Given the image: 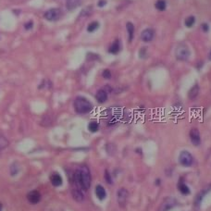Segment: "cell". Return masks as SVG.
<instances>
[{
	"instance_id": "44dd1931",
	"label": "cell",
	"mask_w": 211,
	"mask_h": 211,
	"mask_svg": "<svg viewBox=\"0 0 211 211\" xmlns=\"http://www.w3.org/2000/svg\"><path fill=\"white\" fill-rule=\"evenodd\" d=\"M155 7L157 10H160V11H163L166 10V7H167V3L165 0H157V1L156 2L155 4Z\"/></svg>"
},
{
	"instance_id": "8992f818",
	"label": "cell",
	"mask_w": 211,
	"mask_h": 211,
	"mask_svg": "<svg viewBox=\"0 0 211 211\" xmlns=\"http://www.w3.org/2000/svg\"><path fill=\"white\" fill-rule=\"evenodd\" d=\"M129 198V192L125 188H121L117 192V201L120 206L123 207L126 205Z\"/></svg>"
},
{
	"instance_id": "5bb4252c",
	"label": "cell",
	"mask_w": 211,
	"mask_h": 211,
	"mask_svg": "<svg viewBox=\"0 0 211 211\" xmlns=\"http://www.w3.org/2000/svg\"><path fill=\"white\" fill-rule=\"evenodd\" d=\"M71 193H72V196L74 198V200H76L77 202H82L84 200V196H83V193L82 192L81 189H73L71 191Z\"/></svg>"
},
{
	"instance_id": "f546056e",
	"label": "cell",
	"mask_w": 211,
	"mask_h": 211,
	"mask_svg": "<svg viewBox=\"0 0 211 211\" xmlns=\"http://www.w3.org/2000/svg\"><path fill=\"white\" fill-rule=\"evenodd\" d=\"M106 4H107V1H106V0H99V2H98V7H103Z\"/></svg>"
},
{
	"instance_id": "83f0119b",
	"label": "cell",
	"mask_w": 211,
	"mask_h": 211,
	"mask_svg": "<svg viewBox=\"0 0 211 211\" xmlns=\"http://www.w3.org/2000/svg\"><path fill=\"white\" fill-rule=\"evenodd\" d=\"M201 27H202V30H203L205 32H207L209 31V26L207 25V23H203Z\"/></svg>"
},
{
	"instance_id": "4dcf8cb0",
	"label": "cell",
	"mask_w": 211,
	"mask_h": 211,
	"mask_svg": "<svg viewBox=\"0 0 211 211\" xmlns=\"http://www.w3.org/2000/svg\"><path fill=\"white\" fill-rule=\"evenodd\" d=\"M146 47H143V48H142V49L140 50V57H143V54L146 52Z\"/></svg>"
},
{
	"instance_id": "cb8c5ba5",
	"label": "cell",
	"mask_w": 211,
	"mask_h": 211,
	"mask_svg": "<svg viewBox=\"0 0 211 211\" xmlns=\"http://www.w3.org/2000/svg\"><path fill=\"white\" fill-rule=\"evenodd\" d=\"M8 146V141L4 137L2 134H0V150H3Z\"/></svg>"
},
{
	"instance_id": "4fadbf2b",
	"label": "cell",
	"mask_w": 211,
	"mask_h": 211,
	"mask_svg": "<svg viewBox=\"0 0 211 211\" xmlns=\"http://www.w3.org/2000/svg\"><path fill=\"white\" fill-rule=\"evenodd\" d=\"M95 193H96V197L99 200H104L107 196V192H106L105 188L102 186V185H97V186L96 187Z\"/></svg>"
},
{
	"instance_id": "5b68a950",
	"label": "cell",
	"mask_w": 211,
	"mask_h": 211,
	"mask_svg": "<svg viewBox=\"0 0 211 211\" xmlns=\"http://www.w3.org/2000/svg\"><path fill=\"white\" fill-rule=\"evenodd\" d=\"M62 16V11L60 10V8H51V10H47L44 17L49 21H57L61 18Z\"/></svg>"
},
{
	"instance_id": "3957f363",
	"label": "cell",
	"mask_w": 211,
	"mask_h": 211,
	"mask_svg": "<svg viewBox=\"0 0 211 211\" xmlns=\"http://www.w3.org/2000/svg\"><path fill=\"white\" fill-rule=\"evenodd\" d=\"M175 57L180 61H186L190 57V50L185 44H180L175 49Z\"/></svg>"
},
{
	"instance_id": "7402d4cb",
	"label": "cell",
	"mask_w": 211,
	"mask_h": 211,
	"mask_svg": "<svg viewBox=\"0 0 211 211\" xmlns=\"http://www.w3.org/2000/svg\"><path fill=\"white\" fill-rule=\"evenodd\" d=\"M99 28V23L98 21H93L91 23H89V25L87 26V32H94L95 31H96Z\"/></svg>"
},
{
	"instance_id": "e0dca14e",
	"label": "cell",
	"mask_w": 211,
	"mask_h": 211,
	"mask_svg": "<svg viewBox=\"0 0 211 211\" xmlns=\"http://www.w3.org/2000/svg\"><path fill=\"white\" fill-rule=\"evenodd\" d=\"M126 29H127L128 32V36H129V42H131L133 40L134 38V32H135V29H134V25L132 22H127L126 24Z\"/></svg>"
},
{
	"instance_id": "ffe728a7",
	"label": "cell",
	"mask_w": 211,
	"mask_h": 211,
	"mask_svg": "<svg viewBox=\"0 0 211 211\" xmlns=\"http://www.w3.org/2000/svg\"><path fill=\"white\" fill-rule=\"evenodd\" d=\"M195 23H196V18L193 16H189L188 18H186L184 21V25L187 28H192L193 25H195Z\"/></svg>"
},
{
	"instance_id": "8fae6325",
	"label": "cell",
	"mask_w": 211,
	"mask_h": 211,
	"mask_svg": "<svg viewBox=\"0 0 211 211\" xmlns=\"http://www.w3.org/2000/svg\"><path fill=\"white\" fill-rule=\"evenodd\" d=\"M96 98L97 100V102L102 104L105 103L106 101L107 100V93L105 89H100L97 91L96 95Z\"/></svg>"
},
{
	"instance_id": "ba28073f",
	"label": "cell",
	"mask_w": 211,
	"mask_h": 211,
	"mask_svg": "<svg viewBox=\"0 0 211 211\" xmlns=\"http://www.w3.org/2000/svg\"><path fill=\"white\" fill-rule=\"evenodd\" d=\"M190 140L193 146H198L201 143V136L200 132L196 128H193L190 131Z\"/></svg>"
},
{
	"instance_id": "7c38bea8",
	"label": "cell",
	"mask_w": 211,
	"mask_h": 211,
	"mask_svg": "<svg viewBox=\"0 0 211 211\" xmlns=\"http://www.w3.org/2000/svg\"><path fill=\"white\" fill-rule=\"evenodd\" d=\"M50 182H51L52 185H54L55 187L60 186V185L62 184V182H63L61 176L60 174H57V173H53L51 176H50Z\"/></svg>"
},
{
	"instance_id": "d6986e66",
	"label": "cell",
	"mask_w": 211,
	"mask_h": 211,
	"mask_svg": "<svg viewBox=\"0 0 211 211\" xmlns=\"http://www.w3.org/2000/svg\"><path fill=\"white\" fill-rule=\"evenodd\" d=\"M178 188H179V191L182 193V195H184V196L189 195V193H190V189H189V187H188L187 185L185 184L184 182H182V181H181V182H179Z\"/></svg>"
},
{
	"instance_id": "9c48e42d",
	"label": "cell",
	"mask_w": 211,
	"mask_h": 211,
	"mask_svg": "<svg viewBox=\"0 0 211 211\" xmlns=\"http://www.w3.org/2000/svg\"><path fill=\"white\" fill-rule=\"evenodd\" d=\"M155 37V32L153 29H146L143 30L141 33V39L143 42H146V43H148V42H151Z\"/></svg>"
},
{
	"instance_id": "2e32d148",
	"label": "cell",
	"mask_w": 211,
	"mask_h": 211,
	"mask_svg": "<svg viewBox=\"0 0 211 211\" xmlns=\"http://www.w3.org/2000/svg\"><path fill=\"white\" fill-rule=\"evenodd\" d=\"M199 91H200V88H199L198 84H196V85H193V86L190 89V91H189V93H188V97H189L191 100L196 99V98L197 97L198 94H199Z\"/></svg>"
},
{
	"instance_id": "1f68e13d",
	"label": "cell",
	"mask_w": 211,
	"mask_h": 211,
	"mask_svg": "<svg viewBox=\"0 0 211 211\" xmlns=\"http://www.w3.org/2000/svg\"><path fill=\"white\" fill-rule=\"evenodd\" d=\"M208 58H209V60H211V50H210V53H209V56H208Z\"/></svg>"
},
{
	"instance_id": "7a4b0ae2",
	"label": "cell",
	"mask_w": 211,
	"mask_h": 211,
	"mask_svg": "<svg viewBox=\"0 0 211 211\" xmlns=\"http://www.w3.org/2000/svg\"><path fill=\"white\" fill-rule=\"evenodd\" d=\"M74 108L79 114H87L93 109V105L85 97L78 96L74 100Z\"/></svg>"
},
{
	"instance_id": "52a82bcc",
	"label": "cell",
	"mask_w": 211,
	"mask_h": 211,
	"mask_svg": "<svg viewBox=\"0 0 211 211\" xmlns=\"http://www.w3.org/2000/svg\"><path fill=\"white\" fill-rule=\"evenodd\" d=\"M177 205V201L172 197H167L159 206L157 211H168Z\"/></svg>"
},
{
	"instance_id": "30bf717a",
	"label": "cell",
	"mask_w": 211,
	"mask_h": 211,
	"mask_svg": "<svg viewBox=\"0 0 211 211\" xmlns=\"http://www.w3.org/2000/svg\"><path fill=\"white\" fill-rule=\"evenodd\" d=\"M27 199L31 204H37L41 200V195L37 191H32L27 195Z\"/></svg>"
},
{
	"instance_id": "d6a6232c",
	"label": "cell",
	"mask_w": 211,
	"mask_h": 211,
	"mask_svg": "<svg viewBox=\"0 0 211 211\" xmlns=\"http://www.w3.org/2000/svg\"><path fill=\"white\" fill-rule=\"evenodd\" d=\"M1 209H2V204H0V211H1Z\"/></svg>"
},
{
	"instance_id": "f1b7e54d",
	"label": "cell",
	"mask_w": 211,
	"mask_h": 211,
	"mask_svg": "<svg viewBox=\"0 0 211 211\" xmlns=\"http://www.w3.org/2000/svg\"><path fill=\"white\" fill-rule=\"evenodd\" d=\"M32 25H33V23H32V21H28L26 24L24 25V26H25V29L29 30V29H32Z\"/></svg>"
},
{
	"instance_id": "277c9868",
	"label": "cell",
	"mask_w": 211,
	"mask_h": 211,
	"mask_svg": "<svg viewBox=\"0 0 211 211\" xmlns=\"http://www.w3.org/2000/svg\"><path fill=\"white\" fill-rule=\"evenodd\" d=\"M179 161L181 165L184 167H191L193 164V157L190 152L184 150L181 152L179 156Z\"/></svg>"
},
{
	"instance_id": "6da1fadb",
	"label": "cell",
	"mask_w": 211,
	"mask_h": 211,
	"mask_svg": "<svg viewBox=\"0 0 211 211\" xmlns=\"http://www.w3.org/2000/svg\"><path fill=\"white\" fill-rule=\"evenodd\" d=\"M74 181L77 187L82 191H87L91 186V173L88 168L79 167L74 172Z\"/></svg>"
},
{
	"instance_id": "603a6c76",
	"label": "cell",
	"mask_w": 211,
	"mask_h": 211,
	"mask_svg": "<svg viewBox=\"0 0 211 211\" xmlns=\"http://www.w3.org/2000/svg\"><path fill=\"white\" fill-rule=\"evenodd\" d=\"M208 191H209V189H208V188H206L205 190H203V191L200 192V193H198L197 196H196V202H195L196 206H198V205H200L202 198L204 197V196L206 195V193H207V192H208Z\"/></svg>"
},
{
	"instance_id": "9a60e30c",
	"label": "cell",
	"mask_w": 211,
	"mask_h": 211,
	"mask_svg": "<svg viewBox=\"0 0 211 211\" xmlns=\"http://www.w3.org/2000/svg\"><path fill=\"white\" fill-rule=\"evenodd\" d=\"M120 50H121V43L119 40H116L114 43L109 46L108 52L110 54H113V55H117L120 52Z\"/></svg>"
},
{
	"instance_id": "4316f807",
	"label": "cell",
	"mask_w": 211,
	"mask_h": 211,
	"mask_svg": "<svg viewBox=\"0 0 211 211\" xmlns=\"http://www.w3.org/2000/svg\"><path fill=\"white\" fill-rule=\"evenodd\" d=\"M103 75V77L105 79H110L111 78V71H109V70H105L102 73Z\"/></svg>"
},
{
	"instance_id": "484cf974",
	"label": "cell",
	"mask_w": 211,
	"mask_h": 211,
	"mask_svg": "<svg viewBox=\"0 0 211 211\" xmlns=\"http://www.w3.org/2000/svg\"><path fill=\"white\" fill-rule=\"evenodd\" d=\"M105 180L108 184H112L113 183V180L111 178V174H109L108 171H105Z\"/></svg>"
},
{
	"instance_id": "ac0fdd59",
	"label": "cell",
	"mask_w": 211,
	"mask_h": 211,
	"mask_svg": "<svg viewBox=\"0 0 211 211\" xmlns=\"http://www.w3.org/2000/svg\"><path fill=\"white\" fill-rule=\"evenodd\" d=\"M81 2L82 0H67V3H66L67 8H68L69 10H72L77 7L81 4Z\"/></svg>"
},
{
	"instance_id": "d4e9b609",
	"label": "cell",
	"mask_w": 211,
	"mask_h": 211,
	"mask_svg": "<svg viewBox=\"0 0 211 211\" xmlns=\"http://www.w3.org/2000/svg\"><path fill=\"white\" fill-rule=\"evenodd\" d=\"M88 129H89V131L92 132H97L98 129H99V125H98L97 122L93 121V122H91V123L88 125Z\"/></svg>"
}]
</instances>
